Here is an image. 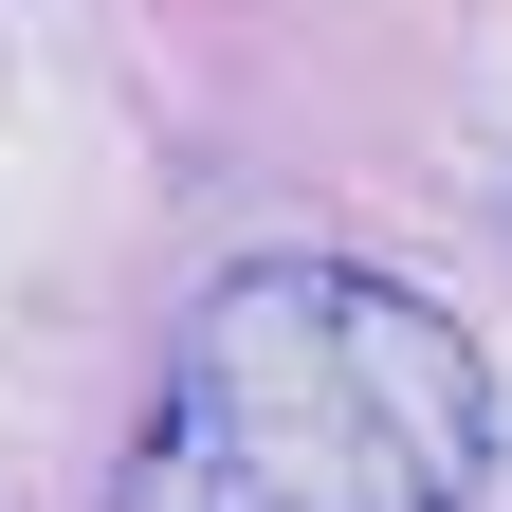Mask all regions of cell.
<instances>
[{
  "label": "cell",
  "instance_id": "cell-1",
  "mask_svg": "<svg viewBox=\"0 0 512 512\" xmlns=\"http://www.w3.org/2000/svg\"><path fill=\"white\" fill-rule=\"evenodd\" d=\"M494 366L366 256H256L183 311L110 512H476Z\"/></svg>",
  "mask_w": 512,
  "mask_h": 512
}]
</instances>
